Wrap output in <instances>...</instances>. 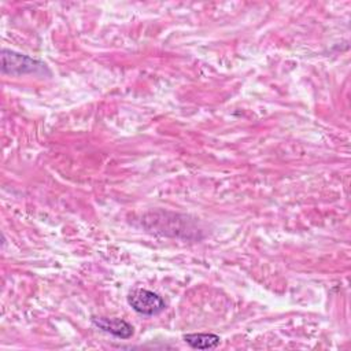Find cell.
<instances>
[{
	"label": "cell",
	"instance_id": "cell-1",
	"mask_svg": "<svg viewBox=\"0 0 351 351\" xmlns=\"http://www.w3.org/2000/svg\"><path fill=\"white\" fill-rule=\"evenodd\" d=\"M41 70H45V63H43L41 60L11 49H1V71L4 74L22 75L38 73Z\"/></svg>",
	"mask_w": 351,
	"mask_h": 351
},
{
	"label": "cell",
	"instance_id": "cell-2",
	"mask_svg": "<svg viewBox=\"0 0 351 351\" xmlns=\"http://www.w3.org/2000/svg\"><path fill=\"white\" fill-rule=\"evenodd\" d=\"M128 303L143 315H155L166 308L165 300L158 293L143 288L133 289L128 296Z\"/></svg>",
	"mask_w": 351,
	"mask_h": 351
},
{
	"label": "cell",
	"instance_id": "cell-3",
	"mask_svg": "<svg viewBox=\"0 0 351 351\" xmlns=\"http://www.w3.org/2000/svg\"><path fill=\"white\" fill-rule=\"evenodd\" d=\"M92 322L101 330L111 333L121 339H129L133 335V326L121 318H107V317H93Z\"/></svg>",
	"mask_w": 351,
	"mask_h": 351
},
{
	"label": "cell",
	"instance_id": "cell-4",
	"mask_svg": "<svg viewBox=\"0 0 351 351\" xmlns=\"http://www.w3.org/2000/svg\"><path fill=\"white\" fill-rule=\"evenodd\" d=\"M184 340L192 348H197V350L215 348L221 341L219 336L214 333H189L184 336Z\"/></svg>",
	"mask_w": 351,
	"mask_h": 351
}]
</instances>
